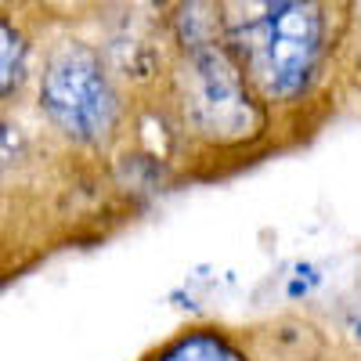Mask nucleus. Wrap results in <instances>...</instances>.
<instances>
[{
	"instance_id": "f257e3e1",
	"label": "nucleus",
	"mask_w": 361,
	"mask_h": 361,
	"mask_svg": "<svg viewBox=\"0 0 361 361\" xmlns=\"http://www.w3.org/2000/svg\"><path fill=\"white\" fill-rule=\"evenodd\" d=\"M228 40L231 54L246 58V73L260 94L267 102H289L311 83L318 69L325 40L322 0H296Z\"/></svg>"
},
{
	"instance_id": "f03ea898",
	"label": "nucleus",
	"mask_w": 361,
	"mask_h": 361,
	"mask_svg": "<svg viewBox=\"0 0 361 361\" xmlns=\"http://www.w3.org/2000/svg\"><path fill=\"white\" fill-rule=\"evenodd\" d=\"M40 109L66 137L80 145L105 141L119 119V98L98 51L80 40L54 47L40 80Z\"/></svg>"
},
{
	"instance_id": "7ed1b4c3",
	"label": "nucleus",
	"mask_w": 361,
	"mask_h": 361,
	"mask_svg": "<svg viewBox=\"0 0 361 361\" xmlns=\"http://www.w3.org/2000/svg\"><path fill=\"white\" fill-rule=\"evenodd\" d=\"M180 90H185L188 119L209 141H221V145L250 141L264 127V112L250 98L243 66L221 40L188 51Z\"/></svg>"
},
{
	"instance_id": "20e7f679",
	"label": "nucleus",
	"mask_w": 361,
	"mask_h": 361,
	"mask_svg": "<svg viewBox=\"0 0 361 361\" xmlns=\"http://www.w3.org/2000/svg\"><path fill=\"white\" fill-rule=\"evenodd\" d=\"M173 25H177V40L185 44V51H199V47L217 44V33H221L217 4L214 0H185Z\"/></svg>"
},
{
	"instance_id": "39448f33",
	"label": "nucleus",
	"mask_w": 361,
	"mask_h": 361,
	"mask_svg": "<svg viewBox=\"0 0 361 361\" xmlns=\"http://www.w3.org/2000/svg\"><path fill=\"white\" fill-rule=\"evenodd\" d=\"M29 73V44L15 22L0 18V98L15 94Z\"/></svg>"
},
{
	"instance_id": "423d86ee",
	"label": "nucleus",
	"mask_w": 361,
	"mask_h": 361,
	"mask_svg": "<svg viewBox=\"0 0 361 361\" xmlns=\"http://www.w3.org/2000/svg\"><path fill=\"white\" fill-rule=\"evenodd\" d=\"M159 361H246V354L217 333H192L177 340L170 350H163Z\"/></svg>"
},
{
	"instance_id": "0eeeda50",
	"label": "nucleus",
	"mask_w": 361,
	"mask_h": 361,
	"mask_svg": "<svg viewBox=\"0 0 361 361\" xmlns=\"http://www.w3.org/2000/svg\"><path fill=\"white\" fill-rule=\"evenodd\" d=\"M296 4V0H217V15H221V29L224 37L246 33V29L260 25L264 18H271L275 11Z\"/></svg>"
},
{
	"instance_id": "6e6552de",
	"label": "nucleus",
	"mask_w": 361,
	"mask_h": 361,
	"mask_svg": "<svg viewBox=\"0 0 361 361\" xmlns=\"http://www.w3.org/2000/svg\"><path fill=\"white\" fill-rule=\"evenodd\" d=\"M29 152V141L22 134V127L8 123V119H0V173H8L15 170Z\"/></svg>"
},
{
	"instance_id": "1a4fd4ad",
	"label": "nucleus",
	"mask_w": 361,
	"mask_h": 361,
	"mask_svg": "<svg viewBox=\"0 0 361 361\" xmlns=\"http://www.w3.org/2000/svg\"><path fill=\"white\" fill-rule=\"evenodd\" d=\"M0 4H4V0H0Z\"/></svg>"
}]
</instances>
